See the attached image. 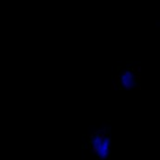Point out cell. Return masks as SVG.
Here are the masks:
<instances>
[{
    "label": "cell",
    "instance_id": "1",
    "mask_svg": "<svg viewBox=\"0 0 160 160\" xmlns=\"http://www.w3.org/2000/svg\"><path fill=\"white\" fill-rule=\"evenodd\" d=\"M91 146L98 158L106 159L111 153V138L103 132H96L91 137Z\"/></svg>",
    "mask_w": 160,
    "mask_h": 160
},
{
    "label": "cell",
    "instance_id": "2",
    "mask_svg": "<svg viewBox=\"0 0 160 160\" xmlns=\"http://www.w3.org/2000/svg\"><path fill=\"white\" fill-rule=\"evenodd\" d=\"M120 83H121V86L126 90H131L134 88L137 84L135 74L130 70L123 71L120 77Z\"/></svg>",
    "mask_w": 160,
    "mask_h": 160
}]
</instances>
